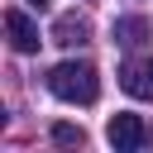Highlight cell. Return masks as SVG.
<instances>
[{
  "mask_svg": "<svg viewBox=\"0 0 153 153\" xmlns=\"http://www.w3.org/2000/svg\"><path fill=\"white\" fill-rule=\"evenodd\" d=\"M5 33H10L14 53H38V24L24 10H5Z\"/></svg>",
  "mask_w": 153,
  "mask_h": 153,
  "instance_id": "obj_4",
  "label": "cell"
},
{
  "mask_svg": "<svg viewBox=\"0 0 153 153\" xmlns=\"http://www.w3.org/2000/svg\"><path fill=\"white\" fill-rule=\"evenodd\" d=\"M143 38H148V24H143V19H134V14H129V19H115V43L134 48V43H143Z\"/></svg>",
  "mask_w": 153,
  "mask_h": 153,
  "instance_id": "obj_6",
  "label": "cell"
},
{
  "mask_svg": "<svg viewBox=\"0 0 153 153\" xmlns=\"http://www.w3.org/2000/svg\"><path fill=\"white\" fill-rule=\"evenodd\" d=\"M105 139H110L115 148L134 153V148H143V143H148V124H143L139 115H110V124H105Z\"/></svg>",
  "mask_w": 153,
  "mask_h": 153,
  "instance_id": "obj_2",
  "label": "cell"
},
{
  "mask_svg": "<svg viewBox=\"0 0 153 153\" xmlns=\"http://www.w3.org/2000/svg\"><path fill=\"white\" fill-rule=\"evenodd\" d=\"M29 5H33V10H43V5H48V0H29Z\"/></svg>",
  "mask_w": 153,
  "mask_h": 153,
  "instance_id": "obj_8",
  "label": "cell"
},
{
  "mask_svg": "<svg viewBox=\"0 0 153 153\" xmlns=\"http://www.w3.org/2000/svg\"><path fill=\"white\" fill-rule=\"evenodd\" d=\"M48 91L67 105H91L100 96V76H96L91 62H57L48 72Z\"/></svg>",
  "mask_w": 153,
  "mask_h": 153,
  "instance_id": "obj_1",
  "label": "cell"
},
{
  "mask_svg": "<svg viewBox=\"0 0 153 153\" xmlns=\"http://www.w3.org/2000/svg\"><path fill=\"white\" fill-rule=\"evenodd\" d=\"M53 143H67V148L76 143V148H81V143H86V134H81L76 124H53Z\"/></svg>",
  "mask_w": 153,
  "mask_h": 153,
  "instance_id": "obj_7",
  "label": "cell"
},
{
  "mask_svg": "<svg viewBox=\"0 0 153 153\" xmlns=\"http://www.w3.org/2000/svg\"><path fill=\"white\" fill-rule=\"evenodd\" d=\"M53 43H62V48H81V43H91V19L76 14V10L57 14V24H53Z\"/></svg>",
  "mask_w": 153,
  "mask_h": 153,
  "instance_id": "obj_5",
  "label": "cell"
},
{
  "mask_svg": "<svg viewBox=\"0 0 153 153\" xmlns=\"http://www.w3.org/2000/svg\"><path fill=\"white\" fill-rule=\"evenodd\" d=\"M120 86L134 96V100H153V53L148 57H129L120 67Z\"/></svg>",
  "mask_w": 153,
  "mask_h": 153,
  "instance_id": "obj_3",
  "label": "cell"
}]
</instances>
